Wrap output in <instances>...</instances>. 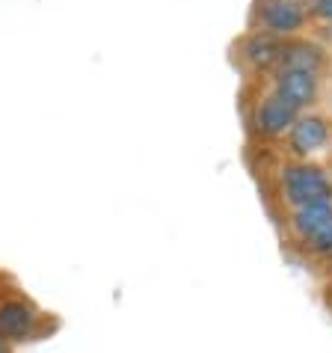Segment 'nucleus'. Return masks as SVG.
<instances>
[{
  "label": "nucleus",
  "instance_id": "nucleus-4",
  "mask_svg": "<svg viewBox=\"0 0 332 353\" xmlns=\"http://www.w3.org/2000/svg\"><path fill=\"white\" fill-rule=\"evenodd\" d=\"M329 137H332V128L320 113H300L297 122L291 125V131L285 134V140H288V152L297 161H309L311 154L326 149Z\"/></svg>",
  "mask_w": 332,
  "mask_h": 353
},
{
  "label": "nucleus",
  "instance_id": "nucleus-1",
  "mask_svg": "<svg viewBox=\"0 0 332 353\" xmlns=\"http://www.w3.org/2000/svg\"><path fill=\"white\" fill-rule=\"evenodd\" d=\"M279 199L288 211L302 208L311 202H326L332 199V179L324 166L294 161L279 170Z\"/></svg>",
  "mask_w": 332,
  "mask_h": 353
},
{
  "label": "nucleus",
  "instance_id": "nucleus-2",
  "mask_svg": "<svg viewBox=\"0 0 332 353\" xmlns=\"http://www.w3.org/2000/svg\"><path fill=\"white\" fill-rule=\"evenodd\" d=\"M45 332V312L27 294H6L0 297V339L6 345L33 341Z\"/></svg>",
  "mask_w": 332,
  "mask_h": 353
},
{
  "label": "nucleus",
  "instance_id": "nucleus-9",
  "mask_svg": "<svg viewBox=\"0 0 332 353\" xmlns=\"http://www.w3.org/2000/svg\"><path fill=\"white\" fill-rule=\"evenodd\" d=\"M326 225H332V199L311 202V205H302V208L288 211V229L300 243L311 238V234H318L320 229H326Z\"/></svg>",
  "mask_w": 332,
  "mask_h": 353
},
{
  "label": "nucleus",
  "instance_id": "nucleus-3",
  "mask_svg": "<svg viewBox=\"0 0 332 353\" xmlns=\"http://www.w3.org/2000/svg\"><path fill=\"white\" fill-rule=\"evenodd\" d=\"M306 3L302 0H256L249 15L252 30L276 36V39H294L306 27Z\"/></svg>",
  "mask_w": 332,
  "mask_h": 353
},
{
  "label": "nucleus",
  "instance_id": "nucleus-7",
  "mask_svg": "<svg viewBox=\"0 0 332 353\" xmlns=\"http://www.w3.org/2000/svg\"><path fill=\"white\" fill-rule=\"evenodd\" d=\"M297 110L291 104H285L279 95L267 92L264 98H258L256 110H252V125L261 137L267 140H276V137H285L291 131V125L297 122Z\"/></svg>",
  "mask_w": 332,
  "mask_h": 353
},
{
  "label": "nucleus",
  "instance_id": "nucleus-10",
  "mask_svg": "<svg viewBox=\"0 0 332 353\" xmlns=\"http://www.w3.org/2000/svg\"><path fill=\"white\" fill-rule=\"evenodd\" d=\"M302 252H306L309 259H320V261H329L332 259V225H326V229H320L318 234H311V238H306L300 243Z\"/></svg>",
  "mask_w": 332,
  "mask_h": 353
},
{
  "label": "nucleus",
  "instance_id": "nucleus-11",
  "mask_svg": "<svg viewBox=\"0 0 332 353\" xmlns=\"http://www.w3.org/2000/svg\"><path fill=\"white\" fill-rule=\"evenodd\" d=\"M302 3H306L309 15H315L324 24H332V0H302Z\"/></svg>",
  "mask_w": 332,
  "mask_h": 353
},
{
  "label": "nucleus",
  "instance_id": "nucleus-6",
  "mask_svg": "<svg viewBox=\"0 0 332 353\" xmlns=\"http://www.w3.org/2000/svg\"><path fill=\"white\" fill-rule=\"evenodd\" d=\"M326 68V51L318 42L309 39H285L279 51V60L273 65V72H309L320 74Z\"/></svg>",
  "mask_w": 332,
  "mask_h": 353
},
{
  "label": "nucleus",
  "instance_id": "nucleus-5",
  "mask_svg": "<svg viewBox=\"0 0 332 353\" xmlns=\"http://www.w3.org/2000/svg\"><path fill=\"white\" fill-rule=\"evenodd\" d=\"M270 92L279 95L285 104H291L297 113H306L320 95V74L309 72H273Z\"/></svg>",
  "mask_w": 332,
  "mask_h": 353
},
{
  "label": "nucleus",
  "instance_id": "nucleus-12",
  "mask_svg": "<svg viewBox=\"0 0 332 353\" xmlns=\"http://www.w3.org/2000/svg\"><path fill=\"white\" fill-rule=\"evenodd\" d=\"M0 353H12V345H6V341L0 339Z\"/></svg>",
  "mask_w": 332,
  "mask_h": 353
},
{
  "label": "nucleus",
  "instance_id": "nucleus-13",
  "mask_svg": "<svg viewBox=\"0 0 332 353\" xmlns=\"http://www.w3.org/2000/svg\"><path fill=\"white\" fill-rule=\"evenodd\" d=\"M326 268H329V273H332V259H329V261H326Z\"/></svg>",
  "mask_w": 332,
  "mask_h": 353
},
{
  "label": "nucleus",
  "instance_id": "nucleus-8",
  "mask_svg": "<svg viewBox=\"0 0 332 353\" xmlns=\"http://www.w3.org/2000/svg\"><path fill=\"white\" fill-rule=\"evenodd\" d=\"M282 42H285V39L249 30L240 42V60L252 65L256 72H273V65L279 60V51H282Z\"/></svg>",
  "mask_w": 332,
  "mask_h": 353
}]
</instances>
